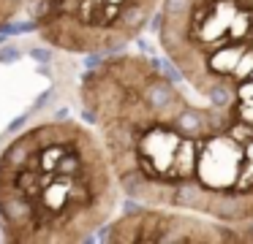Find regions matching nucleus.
<instances>
[{"mask_svg": "<svg viewBox=\"0 0 253 244\" xmlns=\"http://www.w3.org/2000/svg\"><path fill=\"white\" fill-rule=\"evenodd\" d=\"M79 98L128 201L253 225L251 114L128 52L98 60L82 76Z\"/></svg>", "mask_w": 253, "mask_h": 244, "instance_id": "nucleus-1", "label": "nucleus"}, {"mask_svg": "<svg viewBox=\"0 0 253 244\" xmlns=\"http://www.w3.org/2000/svg\"><path fill=\"white\" fill-rule=\"evenodd\" d=\"M109 152L74 119L30 128L0 157V217L8 242H84L120 201Z\"/></svg>", "mask_w": 253, "mask_h": 244, "instance_id": "nucleus-2", "label": "nucleus"}, {"mask_svg": "<svg viewBox=\"0 0 253 244\" xmlns=\"http://www.w3.org/2000/svg\"><path fill=\"white\" fill-rule=\"evenodd\" d=\"M155 35L185 84L253 117V0H164Z\"/></svg>", "mask_w": 253, "mask_h": 244, "instance_id": "nucleus-3", "label": "nucleus"}, {"mask_svg": "<svg viewBox=\"0 0 253 244\" xmlns=\"http://www.w3.org/2000/svg\"><path fill=\"white\" fill-rule=\"evenodd\" d=\"M101 239L115 244H223V242H253V225L240 228L229 222L210 220L204 214L166 206H142L128 209L117 217Z\"/></svg>", "mask_w": 253, "mask_h": 244, "instance_id": "nucleus-4", "label": "nucleus"}, {"mask_svg": "<svg viewBox=\"0 0 253 244\" xmlns=\"http://www.w3.org/2000/svg\"><path fill=\"white\" fill-rule=\"evenodd\" d=\"M22 57V52H19L17 46H3L0 49V65H8V63H17V60Z\"/></svg>", "mask_w": 253, "mask_h": 244, "instance_id": "nucleus-5", "label": "nucleus"}, {"mask_svg": "<svg viewBox=\"0 0 253 244\" xmlns=\"http://www.w3.org/2000/svg\"><path fill=\"white\" fill-rule=\"evenodd\" d=\"M30 57H33L36 63H46V60H49V52H46V49H39V46H36L33 52H30Z\"/></svg>", "mask_w": 253, "mask_h": 244, "instance_id": "nucleus-6", "label": "nucleus"}, {"mask_svg": "<svg viewBox=\"0 0 253 244\" xmlns=\"http://www.w3.org/2000/svg\"><path fill=\"white\" fill-rule=\"evenodd\" d=\"M22 125H25V117H17V119H14L11 125H8V130H11V133H14V130H19V128H22Z\"/></svg>", "mask_w": 253, "mask_h": 244, "instance_id": "nucleus-7", "label": "nucleus"}, {"mask_svg": "<svg viewBox=\"0 0 253 244\" xmlns=\"http://www.w3.org/2000/svg\"><path fill=\"white\" fill-rule=\"evenodd\" d=\"M0 239H3V236H0Z\"/></svg>", "mask_w": 253, "mask_h": 244, "instance_id": "nucleus-8", "label": "nucleus"}]
</instances>
